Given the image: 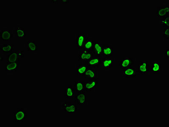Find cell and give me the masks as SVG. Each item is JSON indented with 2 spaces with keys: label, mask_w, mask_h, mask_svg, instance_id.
<instances>
[{
  "label": "cell",
  "mask_w": 169,
  "mask_h": 127,
  "mask_svg": "<svg viewBox=\"0 0 169 127\" xmlns=\"http://www.w3.org/2000/svg\"><path fill=\"white\" fill-rule=\"evenodd\" d=\"M27 118V112L24 109H18L14 112V122H24Z\"/></svg>",
  "instance_id": "1"
},
{
  "label": "cell",
  "mask_w": 169,
  "mask_h": 127,
  "mask_svg": "<svg viewBox=\"0 0 169 127\" xmlns=\"http://www.w3.org/2000/svg\"><path fill=\"white\" fill-rule=\"evenodd\" d=\"M24 56V51H13L7 55V63L19 61Z\"/></svg>",
  "instance_id": "2"
},
{
  "label": "cell",
  "mask_w": 169,
  "mask_h": 127,
  "mask_svg": "<svg viewBox=\"0 0 169 127\" xmlns=\"http://www.w3.org/2000/svg\"><path fill=\"white\" fill-rule=\"evenodd\" d=\"M94 57L93 52L91 50L84 49L79 54V60L80 61H88Z\"/></svg>",
  "instance_id": "3"
},
{
  "label": "cell",
  "mask_w": 169,
  "mask_h": 127,
  "mask_svg": "<svg viewBox=\"0 0 169 127\" xmlns=\"http://www.w3.org/2000/svg\"><path fill=\"white\" fill-rule=\"evenodd\" d=\"M99 83L98 78L84 82L85 90L87 92H91L96 88V86Z\"/></svg>",
  "instance_id": "4"
},
{
  "label": "cell",
  "mask_w": 169,
  "mask_h": 127,
  "mask_svg": "<svg viewBox=\"0 0 169 127\" xmlns=\"http://www.w3.org/2000/svg\"><path fill=\"white\" fill-rule=\"evenodd\" d=\"M122 75L124 77L127 78H135L136 75V70L133 67L125 68L122 71Z\"/></svg>",
  "instance_id": "5"
},
{
  "label": "cell",
  "mask_w": 169,
  "mask_h": 127,
  "mask_svg": "<svg viewBox=\"0 0 169 127\" xmlns=\"http://www.w3.org/2000/svg\"><path fill=\"white\" fill-rule=\"evenodd\" d=\"M21 65L20 60L15 62L7 63L5 65L6 71H17Z\"/></svg>",
  "instance_id": "6"
},
{
  "label": "cell",
  "mask_w": 169,
  "mask_h": 127,
  "mask_svg": "<svg viewBox=\"0 0 169 127\" xmlns=\"http://www.w3.org/2000/svg\"><path fill=\"white\" fill-rule=\"evenodd\" d=\"M133 63V61L131 58L127 57L123 58L122 61H119V67L122 69L129 68Z\"/></svg>",
  "instance_id": "7"
},
{
  "label": "cell",
  "mask_w": 169,
  "mask_h": 127,
  "mask_svg": "<svg viewBox=\"0 0 169 127\" xmlns=\"http://www.w3.org/2000/svg\"><path fill=\"white\" fill-rule=\"evenodd\" d=\"M62 106L64 108L65 111L66 112H75L77 110V108L75 104L68 102L63 103Z\"/></svg>",
  "instance_id": "8"
},
{
  "label": "cell",
  "mask_w": 169,
  "mask_h": 127,
  "mask_svg": "<svg viewBox=\"0 0 169 127\" xmlns=\"http://www.w3.org/2000/svg\"><path fill=\"white\" fill-rule=\"evenodd\" d=\"M169 16V7H159L157 9L156 16L158 18H165Z\"/></svg>",
  "instance_id": "9"
},
{
  "label": "cell",
  "mask_w": 169,
  "mask_h": 127,
  "mask_svg": "<svg viewBox=\"0 0 169 127\" xmlns=\"http://www.w3.org/2000/svg\"><path fill=\"white\" fill-rule=\"evenodd\" d=\"M103 45L99 43L98 41H94L93 50L95 55L98 56L103 55Z\"/></svg>",
  "instance_id": "10"
},
{
  "label": "cell",
  "mask_w": 169,
  "mask_h": 127,
  "mask_svg": "<svg viewBox=\"0 0 169 127\" xmlns=\"http://www.w3.org/2000/svg\"><path fill=\"white\" fill-rule=\"evenodd\" d=\"M150 65L147 61H143L138 66V72L141 74L146 75L149 71Z\"/></svg>",
  "instance_id": "11"
},
{
  "label": "cell",
  "mask_w": 169,
  "mask_h": 127,
  "mask_svg": "<svg viewBox=\"0 0 169 127\" xmlns=\"http://www.w3.org/2000/svg\"><path fill=\"white\" fill-rule=\"evenodd\" d=\"M75 100L79 105H85L86 101V97L85 93H80L78 94L77 95Z\"/></svg>",
  "instance_id": "12"
},
{
  "label": "cell",
  "mask_w": 169,
  "mask_h": 127,
  "mask_svg": "<svg viewBox=\"0 0 169 127\" xmlns=\"http://www.w3.org/2000/svg\"><path fill=\"white\" fill-rule=\"evenodd\" d=\"M101 63V58L99 57H93L88 61V66L89 67H98Z\"/></svg>",
  "instance_id": "13"
},
{
  "label": "cell",
  "mask_w": 169,
  "mask_h": 127,
  "mask_svg": "<svg viewBox=\"0 0 169 127\" xmlns=\"http://www.w3.org/2000/svg\"><path fill=\"white\" fill-rule=\"evenodd\" d=\"M75 89L72 86H68L65 89V98H74V97Z\"/></svg>",
  "instance_id": "14"
},
{
  "label": "cell",
  "mask_w": 169,
  "mask_h": 127,
  "mask_svg": "<svg viewBox=\"0 0 169 127\" xmlns=\"http://www.w3.org/2000/svg\"><path fill=\"white\" fill-rule=\"evenodd\" d=\"M84 76L86 78H88L89 79H96V73L95 69L92 67L88 66Z\"/></svg>",
  "instance_id": "15"
},
{
  "label": "cell",
  "mask_w": 169,
  "mask_h": 127,
  "mask_svg": "<svg viewBox=\"0 0 169 127\" xmlns=\"http://www.w3.org/2000/svg\"><path fill=\"white\" fill-rule=\"evenodd\" d=\"M86 36L84 34H80L78 35L77 38V45L79 49H82L83 48Z\"/></svg>",
  "instance_id": "16"
},
{
  "label": "cell",
  "mask_w": 169,
  "mask_h": 127,
  "mask_svg": "<svg viewBox=\"0 0 169 127\" xmlns=\"http://www.w3.org/2000/svg\"><path fill=\"white\" fill-rule=\"evenodd\" d=\"M75 91L78 93H85L84 81H77L75 82Z\"/></svg>",
  "instance_id": "17"
},
{
  "label": "cell",
  "mask_w": 169,
  "mask_h": 127,
  "mask_svg": "<svg viewBox=\"0 0 169 127\" xmlns=\"http://www.w3.org/2000/svg\"><path fill=\"white\" fill-rule=\"evenodd\" d=\"M1 51H2L4 54L10 53L14 51V45L13 44H4L1 47Z\"/></svg>",
  "instance_id": "18"
},
{
  "label": "cell",
  "mask_w": 169,
  "mask_h": 127,
  "mask_svg": "<svg viewBox=\"0 0 169 127\" xmlns=\"http://www.w3.org/2000/svg\"><path fill=\"white\" fill-rule=\"evenodd\" d=\"M113 59L110 57H106L101 61L102 67L104 68H111L113 65Z\"/></svg>",
  "instance_id": "19"
},
{
  "label": "cell",
  "mask_w": 169,
  "mask_h": 127,
  "mask_svg": "<svg viewBox=\"0 0 169 127\" xmlns=\"http://www.w3.org/2000/svg\"><path fill=\"white\" fill-rule=\"evenodd\" d=\"M12 35L10 31H1V41H8L12 40Z\"/></svg>",
  "instance_id": "20"
},
{
  "label": "cell",
  "mask_w": 169,
  "mask_h": 127,
  "mask_svg": "<svg viewBox=\"0 0 169 127\" xmlns=\"http://www.w3.org/2000/svg\"><path fill=\"white\" fill-rule=\"evenodd\" d=\"M103 55L106 57H110L113 54V48L107 45H103Z\"/></svg>",
  "instance_id": "21"
},
{
  "label": "cell",
  "mask_w": 169,
  "mask_h": 127,
  "mask_svg": "<svg viewBox=\"0 0 169 127\" xmlns=\"http://www.w3.org/2000/svg\"><path fill=\"white\" fill-rule=\"evenodd\" d=\"M27 50L28 51H37V45L35 41H28L27 42Z\"/></svg>",
  "instance_id": "22"
},
{
  "label": "cell",
  "mask_w": 169,
  "mask_h": 127,
  "mask_svg": "<svg viewBox=\"0 0 169 127\" xmlns=\"http://www.w3.org/2000/svg\"><path fill=\"white\" fill-rule=\"evenodd\" d=\"M88 67V64H80L77 69V73L79 75H84Z\"/></svg>",
  "instance_id": "23"
},
{
  "label": "cell",
  "mask_w": 169,
  "mask_h": 127,
  "mask_svg": "<svg viewBox=\"0 0 169 127\" xmlns=\"http://www.w3.org/2000/svg\"><path fill=\"white\" fill-rule=\"evenodd\" d=\"M18 37H25L27 35V31L24 27H18L16 31Z\"/></svg>",
  "instance_id": "24"
},
{
  "label": "cell",
  "mask_w": 169,
  "mask_h": 127,
  "mask_svg": "<svg viewBox=\"0 0 169 127\" xmlns=\"http://www.w3.org/2000/svg\"><path fill=\"white\" fill-rule=\"evenodd\" d=\"M94 41L92 40H87L85 41L83 48L84 49L92 51Z\"/></svg>",
  "instance_id": "25"
},
{
  "label": "cell",
  "mask_w": 169,
  "mask_h": 127,
  "mask_svg": "<svg viewBox=\"0 0 169 127\" xmlns=\"http://www.w3.org/2000/svg\"><path fill=\"white\" fill-rule=\"evenodd\" d=\"M161 64L160 62L159 61H153V63L152 71L153 72H159L160 69Z\"/></svg>",
  "instance_id": "26"
},
{
  "label": "cell",
  "mask_w": 169,
  "mask_h": 127,
  "mask_svg": "<svg viewBox=\"0 0 169 127\" xmlns=\"http://www.w3.org/2000/svg\"><path fill=\"white\" fill-rule=\"evenodd\" d=\"M169 16L163 18V20L160 21V24L163 25L164 28H169Z\"/></svg>",
  "instance_id": "27"
},
{
  "label": "cell",
  "mask_w": 169,
  "mask_h": 127,
  "mask_svg": "<svg viewBox=\"0 0 169 127\" xmlns=\"http://www.w3.org/2000/svg\"><path fill=\"white\" fill-rule=\"evenodd\" d=\"M163 34L164 37L169 40V28H165Z\"/></svg>",
  "instance_id": "28"
},
{
  "label": "cell",
  "mask_w": 169,
  "mask_h": 127,
  "mask_svg": "<svg viewBox=\"0 0 169 127\" xmlns=\"http://www.w3.org/2000/svg\"><path fill=\"white\" fill-rule=\"evenodd\" d=\"M166 54L167 55V58H169V49H168L166 51Z\"/></svg>",
  "instance_id": "29"
},
{
  "label": "cell",
  "mask_w": 169,
  "mask_h": 127,
  "mask_svg": "<svg viewBox=\"0 0 169 127\" xmlns=\"http://www.w3.org/2000/svg\"><path fill=\"white\" fill-rule=\"evenodd\" d=\"M69 1H67V0H66V1H61V3H69Z\"/></svg>",
  "instance_id": "30"
}]
</instances>
